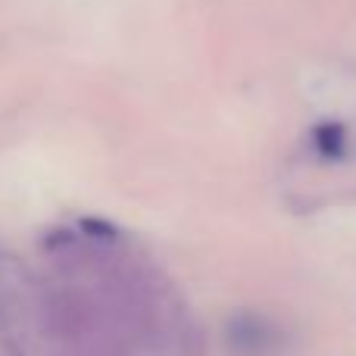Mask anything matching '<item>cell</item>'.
I'll return each instance as SVG.
<instances>
[{
  "label": "cell",
  "instance_id": "1",
  "mask_svg": "<svg viewBox=\"0 0 356 356\" xmlns=\"http://www.w3.org/2000/svg\"><path fill=\"white\" fill-rule=\"evenodd\" d=\"M313 144L325 160H338L344 156V147H347V129L341 122H322L313 129Z\"/></svg>",
  "mask_w": 356,
  "mask_h": 356
}]
</instances>
